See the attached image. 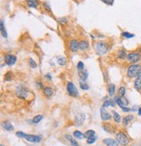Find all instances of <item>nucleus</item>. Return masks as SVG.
Instances as JSON below:
<instances>
[{
  "label": "nucleus",
  "mask_w": 141,
  "mask_h": 146,
  "mask_svg": "<svg viewBox=\"0 0 141 146\" xmlns=\"http://www.w3.org/2000/svg\"><path fill=\"white\" fill-rule=\"evenodd\" d=\"M73 137L75 138H78V139H83V138H85V135H84L82 132L78 131V130H76V131L73 132Z\"/></svg>",
  "instance_id": "nucleus-28"
},
{
  "label": "nucleus",
  "mask_w": 141,
  "mask_h": 146,
  "mask_svg": "<svg viewBox=\"0 0 141 146\" xmlns=\"http://www.w3.org/2000/svg\"><path fill=\"white\" fill-rule=\"evenodd\" d=\"M65 137H66V139L70 143L72 146H79L77 141L74 139V137H72V136H70V135H66L65 136Z\"/></svg>",
  "instance_id": "nucleus-23"
},
{
  "label": "nucleus",
  "mask_w": 141,
  "mask_h": 146,
  "mask_svg": "<svg viewBox=\"0 0 141 146\" xmlns=\"http://www.w3.org/2000/svg\"><path fill=\"white\" fill-rule=\"evenodd\" d=\"M16 95H17V96H18L19 98L25 100V99H27L28 95H29V91L25 86L20 85V86H17V89H16Z\"/></svg>",
  "instance_id": "nucleus-3"
},
{
  "label": "nucleus",
  "mask_w": 141,
  "mask_h": 146,
  "mask_svg": "<svg viewBox=\"0 0 141 146\" xmlns=\"http://www.w3.org/2000/svg\"><path fill=\"white\" fill-rule=\"evenodd\" d=\"M89 48V42L87 40L79 41V49L81 51H85Z\"/></svg>",
  "instance_id": "nucleus-18"
},
{
  "label": "nucleus",
  "mask_w": 141,
  "mask_h": 146,
  "mask_svg": "<svg viewBox=\"0 0 141 146\" xmlns=\"http://www.w3.org/2000/svg\"><path fill=\"white\" fill-rule=\"evenodd\" d=\"M45 78H46V79H48L49 80H51V74H47L45 75Z\"/></svg>",
  "instance_id": "nucleus-44"
},
{
  "label": "nucleus",
  "mask_w": 141,
  "mask_h": 146,
  "mask_svg": "<svg viewBox=\"0 0 141 146\" xmlns=\"http://www.w3.org/2000/svg\"><path fill=\"white\" fill-rule=\"evenodd\" d=\"M97 141V137L96 136H94V137H91L90 138H87V143L88 144H92V143H94Z\"/></svg>",
  "instance_id": "nucleus-36"
},
{
  "label": "nucleus",
  "mask_w": 141,
  "mask_h": 146,
  "mask_svg": "<svg viewBox=\"0 0 141 146\" xmlns=\"http://www.w3.org/2000/svg\"><path fill=\"white\" fill-rule=\"evenodd\" d=\"M140 59L141 55L138 53H136V52H132V53H128L126 57V61L132 64H136L140 61Z\"/></svg>",
  "instance_id": "nucleus-5"
},
{
  "label": "nucleus",
  "mask_w": 141,
  "mask_h": 146,
  "mask_svg": "<svg viewBox=\"0 0 141 146\" xmlns=\"http://www.w3.org/2000/svg\"><path fill=\"white\" fill-rule=\"evenodd\" d=\"M26 4L30 8H37L39 6L38 0H26Z\"/></svg>",
  "instance_id": "nucleus-16"
},
{
  "label": "nucleus",
  "mask_w": 141,
  "mask_h": 146,
  "mask_svg": "<svg viewBox=\"0 0 141 146\" xmlns=\"http://www.w3.org/2000/svg\"><path fill=\"white\" fill-rule=\"evenodd\" d=\"M0 30H1V34L4 38L6 39L8 37V34H7V32H6V29H5L4 27V20H1V23H0Z\"/></svg>",
  "instance_id": "nucleus-20"
},
{
  "label": "nucleus",
  "mask_w": 141,
  "mask_h": 146,
  "mask_svg": "<svg viewBox=\"0 0 141 146\" xmlns=\"http://www.w3.org/2000/svg\"><path fill=\"white\" fill-rule=\"evenodd\" d=\"M101 1L107 6H112L114 3V0H101Z\"/></svg>",
  "instance_id": "nucleus-39"
},
{
  "label": "nucleus",
  "mask_w": 141,
  "mask_h": 146,
  "mask_svg": "<svg viewBox=\"0 0 141 146\" xmlns=\"http://www.w3.org/2000/svg\"><path fill=\"white\" fill-rule=\"evenodd\" d=\"M16 135H17V137H20V138H25V136H26L25 133H24V132H22V131H17V133H16Z\"/></svg>",
  "instance_id": "nucleus-40"
},
{
  "label": "nucleus",
  "mask_w": 141,
  "mask_h": 146,
  "mask_svg": "<svg viewBox=\"0 0 141 146\" xmlns=\"http://www.w3.org/2000/svg\"><path fill=\"white\" fill-rule=\"evenodd\" d=\"M58 21H59V23H60L61 25H65L67 24L68 20H67L66 18H60V19H58Z\"/></svg>",
  "instance_id": "nucleus-38"
},
{
  "label": "nucleus",
  "mask_w": 141,
  "mask_h": 146,
  "mask_svg": "<svg viewBox=\"0 0 141 146\" xmlns=\"http://www.w3.org/2000/svg\"><path fill=\"white\" fill-rule=\"evenodd\" d=\"M94 49L97 52L98 55H104L109 50V46L105 42H102V41H98L94 44Z\"/></svg>",
  "instance_id": "nucleus-2"
},
{
  "label": "nucleus",
  "mask_w": 141,
  "mask_h": 146,
  "mask_svg": "<svg viewBox=\"0 0 141 146\" xmlns=\"http://www.w3.org/2000/svg\"><path fill=\"white\" fill-rule=\"evenodd\" d=\"M37 85H38V88H44V86H43V84H42L41 82H37Z\"/></svg>",
  "instance_id": "nucleus-43"
},
{
  "label": "nucleus",
  "mask_w": 141,
  "mask_h": 146,
  "mask_svg": "<svg viewBox=\"0 0 141 146\" xmlns=\"http://www.w3.org/2000/svg\"><path fill=\"white\" fill-rule=\"evenodd\" d=\"M121 109H122V111H124V112H129L132 110L130 108H127V107H123Z\"/></svg>",
  "instance_id": "nucleus-42"
},
{
  "label": "nucleus",
  "mask_w": 141,
  "mask_h": 146,
  "mask_svg": "<svg viewBox=\"0 0 141 146\" xmlns=\"http://www.w3.org/2000/svg\"><path fill=\"white\" fill-rule=\"evenodd\" d=\"M79 86H80L81 89H83V90H88L89 89V85L85 82H83V80L79 82Z\"/></svg>",
  "instance_id": "nucleus-30"
},
{
  "label": "nucleus",
  "mask_w": 141,
  "mask_h": 146,
  "mask_svg": "<svg viewBox=\"0 0 141 146\" xmlns=\"http://www.w3.org/2000/svg\"><path fill=\"white\" fill-rule=\"evenodd\" d=\"M0 146H4V144H1V145H0Z\"/></svg>",
  "instance_id": "nucleus-47"
},
{
  "label": "nucleus",
  "mask_w": 141,
  "mask_h": 146,
  "mask_svg": "<svg viewBox=\"0 0 141 146\" xmlns=\"http://www.w3.org/2000/svg\"><path fill=\"white\" fill-rule=\"evenodd\" d=\"M115 90H116V86H115L113 83H111V84L108 85V88H107V93L110 96H112L115 94Z\"/></svg>",
  "instance_id": "nucleus-19"
},
{
  "label": "nucleus",
  "mask_w": 141,
  "mask_h": 146,
  "mask_svg": "<svg viewBox=\"0 0 141 146\" xmlns=\"http://www.w3.org/2000/svg\"><path fill=\"white\" fill-rule=\"evenodd\" d=\"M65 62H66V61H65V58H64V57L58 58V60H57V63H58L59 66H64Z\"/></svg>",
  "instance_id": "nucleus-37"
},
{
  "label": "nucleus",
  "mask_w": 141,
  "mask_h": 146,
  "mask_svg": "<svg viewBox=\"0 0 141 146\" xmlns=\"http://www.w3.org/2000/svg\"><path fill=\"white\" fill-rule=\"evenodd\" d=\"M12 73L11 72H7L6 74L4 75V80L5 82H10V80H11V76H12Z\"/></svg>",
  "instance_id": "nucleus-35"
},
{
  "label": "nucleus",
  "mask_w": 141,
  "mask_h": 146,
  "mask_svg": "<svg viewBox=\"0 0 141 146\" xmlns=\"http://www.w3.org/2000/svg\"><path fill=\"white\" fill-rule=\"evenodd\" d=\"M112 115H113V119L115 122H117V123H119L120 122H121V116H120V115L118 113V112H116L115 110H112Z\"/></svg>",
  "instance_id": "nucleus-25"
},
{
  "label": "nucleus",
  "mask_w": 141,
  "mask_h": 146,
  "mask_svg": "<svg viewBox=\"0 0 141 146\" xmlns=\"http://www.w3.org/2000/svg\"><path fill=\"white\" fill-rule=\"evenodd\" d=\"M138 116H141V108H138Z\"/></svg>",
  "instance_id": "nucleus-45"
},
{
  "label": "nucleus",
  "mask_w": 141,
  "mask_h": 146,
  "mask_svg": "<svg viewBox=\"0 0 141 146\" xmlns=\"http://www.w3.org/2000/svg\"><path fill=\"white\" fill-rule=\"evenodd\" d=\"M85 120V115L83 113H78L75 116V122L78 126H80L84 123Z\"/></svg>",
  "instance_id": "nucleus-10"
},
{
  "label": "nucleus",
  "mask_w": 141,
  "mask_h": 146,
  "mask_svg": "<svg viewBox=\"0 0 141 146\" xmlns=\"http://www.w3.org/2000/svg\"><path fill=\"white\" fill-rule=\"evenodd\" d=\"M44 9H45L46 11L51 12V7H50V6H49L48 3H44Z\"/></svg>",
  "instance_id": "nucleus-41"
},
{
  "label": "nucleus",
  "mask_w": 141,
  "mask_h": 146,
  "mask_svg": "<svg viewBox=\"0 0 141 146\" xmlns=\"http://www.w3.org/2000/svg\"><path fill=\"white\" fill-rule=\"evenodd\" d=\"M108 106H111V107H115V102L112 100H107L104 102L103 107H108Z\"/></svg>",
  "instance_id": "nucleus-31"
},
{
  "label": "nucleus",
  "mask_w": 141,
  "mask_h": 146,
  "mask_svg": "<svg viewBox=\"0 0 141 146\" xmlns=\"http://www.w3.org/2000/svg\"><path fill=\"white\" fill-rule=\"evenodd\" d=\"M100 116H101V119L103 120V121H108L111 118V114L108 113L105 109H104V107H102L100 109Z\"/></svg>",
  "instance_id": "nucleus-11"
},
{
  "label": "nucleus",
  "mask_w": 141,
  "mask_h": 146,
  "mask_svg": "<svg viewBox=\"0 0 141 146\" xmlns=\"http://www.w3.org/2000/svg\"><path fill=\"white\" fill-rule=\"evenodd\" d=\"M43 118H44V116H42V115H37V116H35L32 118V122L37 124V123H38L39 122H41L42 120H43Z\"/></svg>",
  "instance_id": "nucleus-27"
},
{
  "label": "nucleus",
  "mask_w": 141,
  "mask_h": 146,
  "mask_svg": "<svg viewBox=\"0 0 141 146\" xmlns=\"http://www.w3.org/2000/svg\"><path fill=\"white\" fill-rule=\"evenodd\" d=\"M2 127L4 128V129H6L7 131H11L14 129V127L12 126L11 122L9 121H4L2 122Z\"/></svg>",
  "instance_id": "nucleus-14"
},
{
  "label": "nucleus",
  "mask_w": 141,
  "mask_h": 146,
  "mask_svg": "<svg viewBox=\"0 0 141 146\" xmlns=\"http://www.w3.org/2000/svg\"><path fill=\"white\" fill-rule=\"evenodd\" d=\"M134 88L137 90H141V74L134 80Z\"/></svg>",
  "instance_id": "nucleus-22"
},
{
  "label": "nucleus",
  "mask_w": 141,
  "mask_h": 146,
  "mask_svg": "<svg viewBox=\"0 0 141 146\" xmlns=\"http://www.w3.org/2000/svg\"><path fill=\"white\" fill-rule=\"evenodd\" d=\"M78 75H79L81 80L85 82L86 79H87V77H88V71H86V70H83V71L78 73Z\"/></svg>",
  "instance_id": "nucleus-24"
},
{
  "label": "nucleus",
  "mask_w": 141,
  "mask_h": 146,
  "mask_svg": "<svg viewBox=\"0 0 141 146\" xmlns=\"http://www.w3.org/2000/svg\"><path fill=\"white\" fill-rule=\"evenodd\" d=\"M126 57H127L126 51L124 50V49H121V50L119 51V53H118V58H119V60L124 61V60L126 59Z\"/></svg>",
  "instance_id": "nucleus-21"
},
{
  "label": "nucleus",
  "mask_w": 141,
  "mask_h": 146,
  "mask_svg": "<svg viewBox=\"0 0 141 146\" xmlns=\"http://www.w3.org/2000/svg\"><path fill=\"white\" fill-rule=\"evenodd\" d=\"M126 74L129 78H137L141 74V66L138 64L130 65L127 68Z\"/></svg>",
  "instance_id": "nucleus-1"
},
{
  "label": "nucleus",
  "mask_w": 141,
  "mask_h": 146,
  "mask_svg": "<svg viewBox=\"0 0 141 146\" xmlns=\"http://www.w3.org/2000/svg\"><path fill=\"white\" fill-rule=\"evenodd\" d=\"M103 143L106 146H119V143H118V141L112 139V138H105L103 140Z\"/></svg>",
  "instance_id": "nucleus-12"
},
{
  "label": "nucleus",
  "mask_w": 141,
  "mask_h": 146,
  "mask_svg": "<svg viewBox=\"0 0 141 146\" xmlns=\"http://www.w3.org/2000/svg\"><path fill=\"white\" fill-rule=\"evenodd\" d=\"M25 139L28 141V142L31 143H38L39 142H41L42 137L41 136H37V135H30V134H26L25 136Z\"/></svg>",
  "instance_id": "nucleus-8"
},
{
  "label": "nucleus",
  "mask_w": 141,
  "mask_h": 146,
  "mask_svg": "<svg viewBox=\"0 0 141 146\" xmlns=\"http://www.w3.org/2000/svg\"><path fill=\"white\" fill-rule=\"evenodd\" d=\"M125 92H126V88H125V87H124V86H121L119 90H118V95H119V96H120V97H124L125 95Z\"/></svg>",
  "instance_id": "nucleus-26"
},
{
  "label": "nucleus",
  "mask_w": 141,
  "mask_h": 146,
  "mask_svg": "<svg viewBox=\"0 0 141 146\" xmlns=\"http://www.w3.org/2000/svg\"><path fill=\"white\" fill-rule=\"evenodd\" d=\"M43 93L47 98H51L52 96L54 95L53 90H52V88L50 87H44L43 88Z\"/></svg>",
  "instance_id": "nucleus-13"
},
{
  "label": "nucleus",
  "mask_w": 141,
  "mask_h": 146,
  "mask_svg": "<svg viewBox=\"0 0 141 146\" xmlns=\"http://www.w3.org/2000/svg\"><path fill=\"white\" fill-rule=\"evenodd\" d=\"M103 129H104V131H106V132H108V133H114L115 132V129H114V127L112 126V125L111 124H109V123H104L103 124Z\"/></svg>",
  "instance_id": "nucleus-15"
},
{
  "label": "nucleus",
  "mask_w": 141,
  "mask_h": 146,
  "mask_svg": "<svg viewBox=\"0 0 141 146\" xmlns=\"http://www.w3.org/2000/svg\"><path fill=\"white\" fill-rule=\"evenodd\" d=\"M84 135H85V138H90V137L95 136V131H94V130H91V129H89V130H87V131H85V133H84Z\"/></svg>",
  "instance_id": "nucleus-29"
},
{
  "label": "nucleus",
  "mask_w": 141,
  "mask_h": 146,
  "mask_svg": "<svg viewBox=\"0 0 141 146\" xmlns=\"http://www.w3.org/2000/svg\"><path fill=\"white\" fill-rule=\"evenodd\" d=\"M116 139L118 141V143H119L120 145H123V146H126L130 142V140H129V138H128L127 136L125 135L124 132H121V131L117 133Z\"/></svg>",
  "instance_id": "nucleus-4"
},
{
  "label": "nucleus",
  "mask_w": 141,
  "mask_h": 146,
  "mask_svg": "<svg viewBox=\"0 0 141 146\" xmlns=\"http://www.w3.org/2000/svg\"><path fill=\"white\" fill-rule=\"evenodd\" d=\"M133 119H134V116H133L132 115L125 116L124 118H123V125H124V126H127V125L129 124Z\"/></svg>",
  "instance_id": "nucleus-17"
},
{
  "label": "nucleus",
  "mask_w": 141,
  "mask_h": 146,
  "mask_svg": "<svg viewBox=\"0 0 141 146\" xmlns=\"http://www.w3.org/2000/svg\"><path fill=\"white\" fill-rule=\"evenodd\" d=\"M69 49L72 53H76L79 49V42L77 40H72L69 42Z\"/></svg>",
  "instance_id": "nucleus-9"
},
{
  "label": "nucleus",
  "mask_w": 141,
  "mask_h": 146,
  "mask_svg": "<svg viewBox=\"0 0 141 146\" xmlns=\"http://www.w3.org/2000/svg\"><path fill=\"white\" fill-rule=\"evenodd\" d=\"M90 36H91V39H92V40H95V37H94V36H93L92 34H91Z\"/></svg>",
  "instance_id": "nucleus-46"
},
{
  "label": "nucleus",
  "mask_w": 141,
  "mask_h": 146,
  "mask_svg": "<svg viewBox=\"0 0 141 146\" xmlns=\"http://www.w3.org/2000/svg\"><path fill=\"white\" fill-rule=\"evenodd\" d=\"M66 90H67V93L69 94V95L72 96V97H78V95H79L78 88H76V86L73 84L72 82H68L67 83Z\"/></svg>",
  "instance_id": "nucleus-6"
},
{
  "label": "nucleus",
  "mask_w": 141,
  "mask_h": 146,
  "mask_svg": "<svg viewBox=\"0 0 141 146\" xmlns=\"http://www.w3.org/2000/svg\"><path fill=\"white\" fill-rule=\"evenodd\" d=\"M77 68L78 70V72H81V71H83V70L85 69V65H84V63H83L82 61H78V62Z\"/></svg>",
  "instance_id": "nucleus-34"
},
{
  "label": "nucleus",
  "mask_w": 141,
  "mask_h": 146,
  "mask_svg": "<svg viewBox=\"0 0 141 146\" xmlns=\"http://www.w3.org/2000/svg\"><path fill=\"white\" fill-rule=\"evenodd\" d=\"M121 35L123 36V37H125V39H132L134 37V34H132V33H128V32H123L121 33Z\"/></svg>",
  "instance_id": "nucleus-32"
},
{
  "label": "nucleus",
  "mask_w": 141,
  "mask_h": 146,
  "mask_svg": "<svg viewBox=\"0 0 141 146\" xmlns=\"http://www.w3.org/2000/svg\"><path fill=\"white\" fill-rule=\"evenodd\" d=\"M28 63H29V66H30L31 68H36L37 67H38V65H37V63L35 62V61L32 59H29V61H28Z\"/></svg>",
  "instance_id": "nucleus-33"
},
{
  "label": "nucleus",
  "mask_w": 141,
  "mask_h": 146,
  "mask_svg": "<svg viewBox=\"0 0 141 146\" xmlns=\"http://www.w3.org/2000/svg\"><path fill=\"white\" fill-rule=\"evenodd\" d=\"M4 61L6 65H8L9 67H11L16 63V61H17V57L15 55H13V54L6 53L4 55Z\"/></svg>",
  "instance_id": "nucleus-7"
}]
</instances>
